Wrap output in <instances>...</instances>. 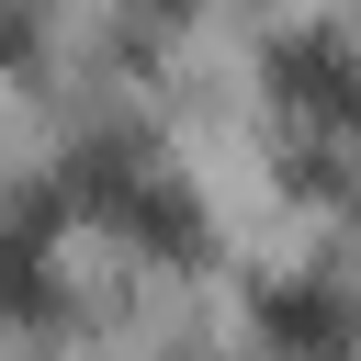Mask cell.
<instances>
[{
  "mask_svg": "<svg viewBox=\"0 0 361 361\" xmlns=\"http://www.w3.org/2000/svg\"><path fill=\"white\" fill-rule=\"evenodd\" d=\"M259 327H271V350H293V361L350 350V305L316 293V282H271V293H259Z\"/></svg>",
  "mask_w": 361,
  "mask_h": 361,
  "instance_id": "7a4b0ae2",
  "label": "cell"
},
{
  "mask_svg": "<svg viewBox=\"0 0 361 361\" xmlns=\"http://www.w3.org/2000/svg\"><path fill=\"white\" fill-rule=\"evenodd\" d=\"M147 11H180V0H147Z\"/></svg>",
  "mask_w": 361,
  "mask_h": 361,
  "instance_id": "277c9868",
  "label": "cell"
},
{
  "mask_svg": "<svg viewBox=\"0 0 361 361\" xmlns=\"http://www.w3.org/2000/svg\"><path fill=\"white\" fill-rule=\"evenodd\" d=\"M45 226H56V203H34V214L0 237V305H11V316H45V305H56V282H45Z\"/></svg>",
  "mask_w": 361,
  "mask_h": 361,
  "instance_id": "3957f363",
  "label": "cell"
},
{
  "mask_svg": "<svg viewBox=\"0 0 361 361\" xmlns=\"http://www.w3.org/2000/svg\"><path fill=\"white\" fill-rule=\"evenodd\" d=\"M259 79H271V102H282L293 124H327V135L361 124V45H350V34H282V45L259 56Z\"/></svg>",
  "mask_w": 361,
  "mask_h": 361,
  "instance_id": "6da1fadb",
  "label": "cell"
}]
</instances>
